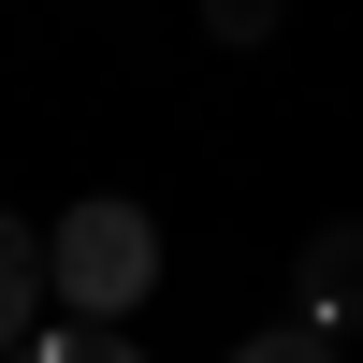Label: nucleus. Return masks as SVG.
Listing matches in <instances>:
<instances>
[{
    "instance_id": "f257e3e1",
    "label": "nucleus",
    "mask_w": 363,
    "mask_h": 363,
    "mask_svg": "<svg viewBox=\"0 0 363 363\" xmlns=\"http://www.w3.org/2000/svg\"><path fill=\"white\" fill-rule=\"evenodd\" d=\"M44 262H58V306H73V320H116V306L160 291V218H145L131 189H87V203H58Z\"/></svg>"
},
{
    "instance_id": "f03ea898",
    "label": "nucleus",
    "mask_w": 363,
    "mask_h": 363,
    "mask_svg": "<svg viewBox=\"0 0 363 363\" xmlns=\"http://www.w3.org/2000/svg\"><path fill=\"white\" fill-rule=\"evenodd\" d=\"M291 306H306L320 335H349V320H363V218H320V233H306V277H291Z\"/></svg>"
},
{
    "instance_id": "7ed1b4c3",
    "label": "nucleus",
    "mask_w": 363,
    "mask_h": 363,
    "mask_svg": "<svg viewBox=\"0 0 363 363\" xmlns=\"http://www.w3.org/2000/svg\"><path fill=\"white\" fill-rule=\"evenodd\" d=\"M44 291H58V262H44V233L0 203V349H29L44 335Z\"/></svg>"
},
{
    "instance_id": "20e7f679",
    "label": "nucleus",
    "mask_w": 363,
    "mask_h": 363,
    "mask_svg": "<svg viewBox=\"0 0 363 363\" xmlns=\"http://www.w3.org/2000/svg\"><path fill=\"white\" fill-rule=\"evenodd\" d=\"M15 363H145V349L116 335V320H44V335H29Z\"/></svg>"
},
{
    "instance_id": "39448f33",
    "label": "nucleus",
    "mask_w": 363,
    "mask_h": 363,
    "mask_svg": "<svg viewBox=\"0 0 363 363\" xmlns=\"http://www.w3.org/2000/svg\"><path fill=\"white\" fill-rule=\"evenodd\" d=\"M218 363H335V335H320V320H277V335H247V349H218Z\"/></svg>"
},
{
    "instance_id": "423d86ee",
    "label": "nucleus",
    "mask_w": 363,
    "mask_h": 363,
    "mask_svg": "<svg viewBox=\"0 0 363 363\" xmlns=\"http://www.w3.org/2000/svg\"><path fill=\"white\" fill-rule=\"evenodd\" d=\"M291 0H203V44H277Z\"/></svg>"
}]
</instances>
